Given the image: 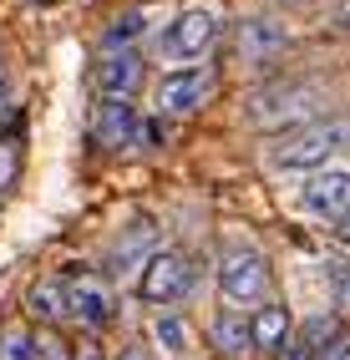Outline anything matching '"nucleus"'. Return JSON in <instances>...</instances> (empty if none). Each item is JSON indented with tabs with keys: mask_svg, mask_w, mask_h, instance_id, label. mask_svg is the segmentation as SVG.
<instances>
[{
	"mask_svg": "<svg viewBox=\"0 0 350 360\" xmlns=\"http://www.w3.org/2000/svg\"><path fill=\"white\" fill-rule=\"evenodd\" d=\"M350 153V122L345 117H320L310 127H294L274 148V167H320L325 158Z\"/></svg>",
	"mask_w": 350,
	"mask_h": 360,
	"instance_id": "obj_1",
	"label": "nucleus"
},
{
	"mask_svg": "<svg viewBox=\"0 0 350 360\" xmlns=\"http://www.w3.org/2000/svg\"><path fill=\"white\" fill-rule=\"evenodd\" d=\"M320 107V86L310 82H279V86H264L259 97L249 102V122L254 127H279V122H299Z\"/></svg>",
	"mask_w": 350,
	"mask_h": 360,
	"instance_id": "obj_2",
	"label": "nucleus"
},
{
	"mask_svg": "<svg viewBox=\"0 0 350 360\" xmlns=\"http://www.w3.org/2000/svg\"><path fill=\"white\" fill-rule=\"evenodd\" d=\"M219 290L233 304L259 300L269 290V264H264V254L254 249V244H228L223 249V264H219Z\"/></svg>",
	"mask_w": 350,
	"mask_h": 360,
	"instance_id": "obj_3",
	"label": "nucleus"
},
{
	"mask_svg": "<svg viewBox=\"0 0 350 360\" xmlns=\"http://www.w3.org/2000/svg\"><path fill=\"white\" fill-rule=\"evenodd\" d=\"M188 284H193V269H188V259H183L178 249H162L148 259V269H143V300L153 304H173L188 295Z\"/></svg>",
	"mask_w": 350,
	"mask_h": 360,
	"instance_id": "obj_4",
	"label": "nucleus"
},
{
	"mask_svg": "<svg viewBox=\"0 0 350 360\" xmlns=\"http://www.w3.org/2000/svg\"><path fill=\"white\" fill-rule=\"evenodd\" d=\"M214 36H219L214 11H188V15H178L168 26V36L157 41V51L173 56V61H193V56H203L208 46H214Z\"/></svg>",
	"mask_w": 350,
	"mask_h": 360,
	"instance_id": "obj_5",
	"label": "nucleus"
},
{
	"mask_svg": "<svg viewBox=\"0 0 350 360\" xmlns=\"http://www.w3.org/2000/svg\"><path fill=\"white\" fill-rule=\"evenodd\" d=\"M214 91V71H173L157 82V107L162 112H193Z\"/></svg>",
	"mask_w": 350,
	"mask_h": 360,
	"instance_id": "obj_6",
	"label": "nucleus"
},
{
	"mask_svg": "<svg viewBox=\"0 0 350 360\" xmlns=\"http://www.w3.org/2000/svg\"><path fill=\"white\" fill-rule=\"evenodd\" d=\"M305 208L320 219H350V173H315L305 183Z\"/></svg>",
	"mask_w": 350,
	"mask_h": 360,
	"instance_id": "obj_7",
	"label": "nucleus"
},
{
	"mask_svg": "<svg viewBox=\"0 0 350 360\" xmlns=\"http://www.w3.org/2000/svg\"><path fill=\"white\" fill-rule=\"evenodd\" d=\"M66 304H72V315L82 320V325H91V330H102L107 320H112V290L102 279H91V274H82V279H72L66 284Z\"/></svg>",
	"mask_w": 350,
	"mask_h": 360,
	"instance_id": "obj_8",
	"label": "nucleus"
},
{
	"mask_svg": "<svg viewBox=\"0 0 350 360\" xmlns=\"http://www.w3.org/2000/svg\"><path fill=\"white\" fill-rule=\"evenodd\" d=\"M91 137L102 142V148H127L137 137V112L127 97H102L97 117H91Z\"/></svg>",
	"mask_w": 350,
	"mask_h": 360,
	"instance_id": "obj_9",
	"label": "nucleus"
},
{
	"mask_svg": "<svg viewBox=\"0 0 350 360\" xmlns=\"http://www.w3.org/2000/svg\"><path fill=\"white\" fill-rule=\"evenodd\" d=\"M285 46H290V36H285V26H274V20H244L239 26V56L249 66H269Z\"/></svg>",
	"mask_w": 350,
	"mask_h": 360,
	"instance_id": "obj_10",
	"label": "nucleus"
},
{
	"mask_svg": "<svg viewBox=\"0 0 350 360\" xmlns=\"http://www.w3.org/2000/svg\"><path fill=\"white\" fill-rule=\"evenodd\" d=\"M97 86H102V97H127V91L143 82V61H137L132 51H107L102 61H97Z\"/></svg>",
	"mask_w": 350,
	"mask_h": 360,
	"instance_id": "obj_11",
	"label": "nucleus"
},
{
	"mask_svg": "<svg viewBox=\"0 0 350 360\" xmlns=\"http://www.w3.org/2000/svg\"><path fill=\"white\" fill-rule=\"evenodd\" d=\"M153 244H157L153 224H148V219H137L127 233H117V238H112V249H107V264H112L117 274H122V269H132V264L143 259V254L153 259Z\"/></svg>",
	"mask_w": 350,
	"mask_h": 360,
	"instance_id": "obj_12",
	"label": "nucleus"
},
{
	"mask_svg": "<svg viewBox=\"0 0 350 360\" xmlns=\"http://www.w3.org/2000/svg\"><path fill=\"white\" fill-rule=\"evenodd\" d=\"M249 330H254V350H279L285 335H290V315L279 304H264L259 315L249 320Z\"/></svg>",
	"mask_w": 350,
	"mask_h": 360,
	"instance_id": "obj_13",
	"label": "nucleus"
},
{
	"mask_svg": "<svg viewBox=\"0 0 350 360\" xmlns=\"http://www.w3.org/2000/svg\"><path fill=\"white\" fill-rule=\"evenodd\" d=\"M31 315H41V320L72 315V304H66V284H61V279H41V284H31Z\"/></svg>",
	"mask_w": 350,
	"mask_h": 360,
	"instance_id": "obj_14",
	"label": "nucleus"
},
{
	"mask_svg": "<svg viewBox=\"0 0 350 360\" xmlns=\"http://www.w3.org/2000/svg\"><path fill=\"white\" fill-rule=\"evenodd\" d=\"M214 340H219V350H228V355H244V345H254V330L244 325L239 309H223V315L214 320Z\"/></svg>",
	"mask_w": 350,
	"mask_h": 360,
	"instance_id": "obj_15",
	"label": "nucleus"
},
{
	"mask_svg": "<svg viewBox=\"0 0 350 360\" xmlns=\"http://www.w3.org/2000/svg\"><path fill=\"white\" fill-rule=\"evenodd\" d=\"M153 340L168 350V355H183V350H188V325H183L173 309H162V315L153 320Z\"/></svg>",
	"mask_w": 350,
	"mask_h": 360,
	"instance_id": "obj_16",
	"label": "nucleus"
},
{
	"mask_svg": "<svg viewBox=\"0 0 350 360\" xmlns=\"http://www.w3.org/2000/svg\"><path fill=\"white\" fill-rule=\"evenodd\" d=\"M0 360H36V340L26 330H6L0 335Z\"/></svg>",
	"mask_w": 350,
	"mask_h": 360,
	"instance_id": "obj_17",
	"label": "nucleus"
},
{
	"mask_svg": "<svg viewBox=\"0 0 350 360\" xmlns=\"http://www.w3.org/2000/svg\"><path fill=\"white\" fill-rule=\"evenodd\" d=\"M137 31H143V15H137V11H127V15H117L112 26H107V36H102V41H107V51H117V46H122V41H132Z\"/></svg>",
	"mask_w": 350,
	"mask_h": 360,
	"instance_id": "obj_18",
	"label": "nucleus"
},
{
	"mask_svg": "<svg viewBox=\"0 0 350 360\" xmlns=\"http://www.w3.org/2000/svg\"><path fill=\"white\" fill-rule=\"evenodd\" d=\"M36 360H66V345L56 340L51 330H41V335H36Z\"/></svg>",
	"mask_w": 350,
	"mask_h": 360,
	"instance_id": "obj_19",
	"label": "nucleus"
},
{
	"mask_svg": "<svg viewBox=\"0 0 350 360\" xmlns=\"http://www.w3.org/2000/svg\"><path fill=\"white\" fill-rule=\"evenodd\" d=\"M330 284H335L340 304H350V259H335V264H330Z\"/></svg>",
	"mask_w": 350,
	"mask_h": 360,
	"instance_id": "obj_20",
	"label": "nucleus"
},
{
	"mask_svg": "<svg viewBox=\"0 0 350 360\" xmlns=\"http://www.w3.org/2000/svg\"><path fill=\"white\" fill-rule=\"evenodd\" d=\"M320 360H350V340H335V345H330V350H325Z\"/></svg>",
	"mask_w": 350,
	"mask_h": 360,
	"instance_id": "obj_21",
	"label": "nucleus"
},
{
	"mask_svg": "<svg viewBox=\"0 0 350 360\" xmlns=\"http://www.w3.org/2000/svg\"><path fill=\"white\" fill-rule=\"evenodd\" d=\"M330 26H335V31H350V0H345V6H340L335 15H330Z\"/></svg>",
	"mask_w": 350,
	"mask_h": 360,
	"instance_id": "obj_22",
	"label": "nucleus"
},
{
	"mask_svg": "<svg viewBox=\"0 0 350 360\" xmlns=\"http://www.w3.org/2000/svg\"><path fill=\"white\" fill-rule=\"evenodd\" d=\"M117 360H153V355H148V350H122Z\"/></svg>",
	"mask_w": 350,
	"mask_h": 360,
	"instance_id": "obj_23",
	"label": "nucleus"
},
{
	"mask_svg": "<svg viewBox=\"0 0 350 360\" xmlns=\"http://www.w3.org/2000/svg\"><path fill=\"white\" fill-rule=\"evenodd\" d=\"M0 97H6V61H0Z\"/></svg>",
	"mask_w": 350,
	"mask_h": 360,
	"instance_id": "obj_24",
	"label": "nucleus"
},
{
	"mask_svg": "<svg viewBox=\"0 0 350 360\" xmlns=\"http://www.w3.org/2000/svg\"><path fill=\"white\" fill-rule=\"evenodd\" d=\"M340 233H345V238H350V219H345V224H340Z\"/></svg>",
	"mask_w": 350,
	"mask_h": 360,
	"instance_id": "obj_25",
	"label": "nucleus"
}]
</instances>
